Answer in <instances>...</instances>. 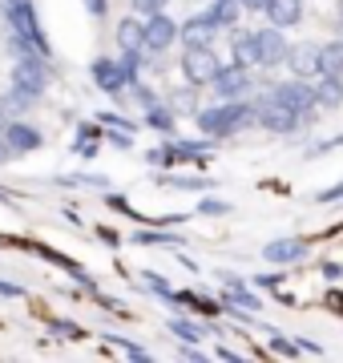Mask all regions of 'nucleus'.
I'll list each match as a JSON object with an SVG mask.
<instances>
[{"mask_svg":"<svg viewBox=\"0 0 343 363\" xmlns=\"http://www.w3.org/2000/svg\"><path fill=\"white\" fill-rule=\"evenodd\" d=\"M266 262H279V267H291V262H303L307 259V242L303 238H275L263 247Z\"/></svg>","mask_w":343,"mask_h":363,"instance_id":"4468645a","label":"nucleus"},{"mask_svg":"<svg viewBox=\"0 0 343 363\" xmlns=\"http://www.w3.org/2000/svg\"><path fill=\"white\" fill-rule=\"evenodd\" d=\"M339 37H343V0H339Z\"/></svg>","mask_w":343,"mask_h":363,"instance_id":"603ef678","label":"nucleus"},{"mask_svg":"<svg viewBox=\"0 0 343 363\" xmlns=\"http://www.w3.org/2000/svg\"><path fill=\"white\" fill-rule=\"evenodd\" d=\"M81 4H85V13L97 16V21H101V16H106V9H109V0H81Z\"/></svg>","mask_w":343,"mask_h":363,"instance_id":"79ce46f5","label":"nucleus"},{"mask_svg":"<svg viewBox=\"0 0 343 363\" xmlns=\"http://www.w3.org/2000/svg\"><path fill=\"white\" fill-rule=\"evenodd\" d=\"M145 125H150L154 133H166V138H170L174 133V109L162 105V101H154L150 109H145Z\"/></svg>","mask_w":343,"mask_h":363,"instance_id":"4be33fe9","label":"nucleus"},{"mask_svg":"<svg viewBox=\"0 0 343 363\" xmlns=\"http://www.w3.org/2000/svg\"><path fill=\"white\" fill-rule=\"evenodd\" d=\"M194 93H198L194 85H182V89L170 93V101H166V105H170L174 113H198V109H194Z\"/></svg>","mask_w":343,"mask_h":363,"instance_id":"393cba45","label":"nucleus"},{"mask_svg":"<svg viewBox=\"0 0 343 363\" xmlns=\"http://www.w3.org/2000/svg\"><path fill=\"white\" fill-rule=\"evenodd\" d=\"M271 351H275V355H291V359H295V351H299V343H295V339H287V335H271Z\"/></svg>","mask_w":343,"mask_h":363,"instance_id":"2f4dec72","label":"nucleus"},{"mask_svg":"<svg viewBox=\"0 0 343 363\" xmlns=\"http://www.w3.org/2000/svg\"><path fill=\"white\" fill-rule=\"evenodd\" d=\"M150 166H162V169H170V166H178V150H174V142L170 145H162V150H150Z\"/></svg>","mask_w":343,"mask_h":363,"instance_id":"cd10ccee","label":"nucleus"},{"mask_svg":"<svg viewBox=\"0 0 343 363\" xmlns=\"http://www.w3.org/2000/svg\"><path fill=\"white\" fill-rule=\"evenodd\" d=\"M130 242L133 247H182L186 238L182 234H170V230H133Z\"/></svg>","mask_w":343,"mask_h":363,"instance_id":"aec40b11","label":"nucleus"},{"mask_svg":"<svg viewBox=\"0 0 343 363\" xmlns=\"http://www.w3.org/2000/svg\"><path fill=\"white\" fill-rule=\"evenodd\" d=\"M182 359H198V363H202V359H206V355H202L198 347H190V343H186V347H182Z\"/></svg>","mask_w":343,"mask_h":363,"instance_id":"c03bdc74","label":"nucleus"},{"mask_svg":"<svg viewBox=\"0 0 343 363\" xmlns=\"http://www.w3.org/2000/svg\"><path fill=\"white\" fill-rule=\"evenodd\" d=\"M339 198H343V182H339V186H331V190H319L315 202L323 206V202H339Z\"/></svg>","mask_w":343,"mask_h":363,"instance_id":"a19ab883","label":"nucleus"},{"mask_svg":"<svg viewBox=\"0 0 343 363\" xmlns=\"http://www.w3.org/2000/svg\"><path fill=\"white\" fill-rule=\"evenodd\" d=\"M170 331L182 343H198L202 335H206V327H198V323H190V319H170Z\"/></svg>","mask_w":343,"mask_h":363,"instance_id":"a878e982","label":"nucleus"},{"mask_svg":"<svg viewBox=\"0 0 343 363\" xmlns=\"http://www.w3.org/2000/svg\"><path fill=\"white\" fill-rule=\"evenodd\" d=\"M53 85V65H49V57H40V52H28V57H16L13 61V89L28 93L33 101H40L45 93Z\"/></svg>","mask_w":343,"mask_h":363,"instance_id":"f03ea898","label":"nucleus"},{"mask_svg":"<svg viewBox=\"0 0 343 363\" xmlns=\"http://www.w3.org/2000/svg\"><path fill=\"white\" fill-rule=\"evenodd\" d=\"M106 142L113 145V150H133V133H130V130H113V125H109Z\"/></svg>","mask_w":343,"mask_h":363,"instance_id":"72a5a7b5","label":"nucleus"},{"mask_svg":"<svg viewBox=\"0 0 343 363\" xmlns=\"http://www.w3.org/2000/svg\"><path fill=\"white\" fill-rule=\"evenodd\" d=\"M323 274L327 279H339V262H323Z\"/></svg>","mask_w":343,"mask_h":363,"instance_id":"de8ad7c7","label":"nucleus"},{"mask_svg":"<svg viewBox=\"0 0 343 363\" xmlns=\"http://www.w3.org/2000/svg\"><path fill=\"white\" fill-rule=\"evenodd\" d=\"M235 65L259 69V49H254V33H235Z\"/></svg>","mask_w":343,"mask_h":363,"instance_id":"5701e85b","label":"nucleus"},{"mask_svg":"<svg viewBox=\"0 0 343 363\" xmlns=\"http://www.w3.org/2000/svg\"><path fill=\"white\" fill-rule=\"evenodd\" d=\"M28 105H33V97L21 93V89H9L4 97H0V109H4V113H25Z\"/></svg>","mask_w":343,"mask_h":363,"instance_id":"bb28decb","label":"nucleus"},{"mask_svg":"<svg viewBox=\"0 0 343 363\" xmlns=\"http://www.w3.org/2000/svg\"><path fill=\"white\" fill-rule=\"evenodd\" d=\"M238 4H247L251 13H263V9H266V0H238Z\"/></svg>","mask_w":343,"mask_h":363,"instance_id":"49530a36","label":"nucleus"},{"mask_svg":"<svg viewBox=\"0 0 343 363\" xmlns=\"http://www.w3.org/2000/svg\"><path fill=\"white\" fill-rule=\"evenodd\" d=\"M170 0H130V9L133 13H142V16H150V13H162Z\"/></svg>","mask_w":343,"mask_h":363,"instance_id":"4c0bfd02","label":"nucleus"},{"mask_svg":"<svg viewBox=\"0 0 343 363\" xmlns=\"http://www.w3.org/2000/svg\"><path fill=\"white\" fill-rule=\"evenodd\" d=\"M206 16H210L218 28H235V21H238V0H214L210 9H206Z\"/></svg>","mask_w":343,"mask_h":363,"instance_id":"b1692460","label":"nucleus"},{"mask_svg":"<svg viewBox=\"0 0 343 363\" xmlns=\"http://www.w3.org/2000/svg\"><path fill=\"white\" fill-rule=\"evenodd\" d=\"M4 142H9L13 154H33V150H40L45 133H40L37 125L21 121V117H9V125H4Z\"/></svg>","mask_w":343,"mask_h":363,"instance_id":"f8f14e48","label":"nucleus"},{"mask_svg":"<svg viewBox=\"0 0 343 363\" xmlns=\"http://www.w3.org/2000/svg\"><path fill=\"white\" fill-rule=\"evenodd\" d=\"M194 210H198V214H206V218H223V214H230L235 206H230V202H223V198H202Z\"/></svg>","mask_w":343,"mask_h":363,"instance_id":"c85d7f7f","label":"nucleus"},{"mask_svg":"<svg viewBox=\"0 0 343 363\" xmlns=\"http://www.w3.org/2000/svg\"><path fill=\"white\" fill-rule=\"evenodd\" d=\"M223 307H226V311H259V307H263V298L251 295L247 283H242V286H223Z\"/></svg>","mask_w":343,"mask_h":363,"instance_id":"f3484780","label":"nucleus"},{"mask_svg":"<svg viewBox=\"0 0 343 363\" xmlns=\"http://www.w3.org/2000/svg\"><path fill=\"white\" fill-rule=\"evenodd\" d=\"M251 85L254 81H251V69L247 65H223L210 81V89L218 93V101H238V97H247Z\"/></svg>","mask_w":343,"mask_h":363,"instance_id":"1a4fd4ad","label":"nucleus"},{"mask_svg":"<svg viewBox=\"0 0 343 363\" xmlns=\"http://www.w3.org/2000/svg\"><path fill=\"white\" fill-rule=\"evenodd\" d=\"M4 125H9V113H4V109H0V133H4Z\"/></svg>","mask_w":343,"mask_h":363,"instance_id":"3c124183","label":"nucleus"},{"mask_svg":"<svg viewBox=\"0 0 343 363\" xmlns=\"http://www.w3.org/2000/svg\"><path fill=\"white\" fill-rule=\"evenodd\" d=\"M266 101L287 105V109H295V113H303V121H311V117H315V109H319V105H315V89H311L303 77L271 85V89H266Z\"/></svg>","mask_w":343,"mask_h":363,"instance_id":"20e7f679","label":"nucleus"},{"mask_svg":"<svg viewBox=\"0 0 343 363\" xmlns=\"http://www.w3.org/2000/svg\"><path fill=\"white\" fill-rule=\"evenodd\" d=\"M89 77H93V85H97L101 93L121 97V93L137 81V69H125L121 61H113V57H97V61L89 65Z\"/></svg>","mask_w":343,"mask_h":363,"instance_id":"39448f33","label":"nucleus"},{"mask_svg":"<svg viewBox=\"0 0 343 363\" xmlns=\"http://www.w3.org/2000/svg\"><path fill=\"white\" fill-rule=\"evenodd\" d=\"M106 206H109V210H118L121 218H137V210H133L121 194H106Z\"/></svg>","mask_w":343,"mask_h":363,"instance_id":"c9c22d12","label":"nucleus"},{"mask_svg":"<svg viewBox=\"0 0 343 363\" xmlns=\"http://www.w3.org/2000/svg\"><path fill=\"white\" fill-rule=\"evenodd\" d=\"M174 40H178V21L166 16V9L162 13H150V21H145V52L158 57V52L174 49Z\"/></svg>","mask_w":343,"mask_h":363,"instance_id":"9d476101","label":"nucleus"},{"mask_svg":"<svg viewBox=\"0 0 343 363\" xmlns=\"http://www.w3.org/2000/svg\"><path fill=\"white\" fill-rule=\"evenodd\" d=\"M97 234H101V238H106V242H109V247H118V234H113V230H109V226H97Z\"/></svg>","mask_w":343,"mask_h":363,"instance_id":"a18cd8bd","label":"nucleus"},{"mask_svg":"<svg viewBox=\"0 0 343 363\" xmlns=\"http://www.w3.org/2000/svg\"><path fill=\"white\" fill-rule=\"evenodd\" d=\"M97 121H101V125H113V130H137V121H130V117H121V113H113V109H101V113H97Z\"/></svg>","mask_w":343,"mask_h":363,"instance_id":"c756f323","label":"nucleus"},{"mask_svg":"<svg viewBox=\"0 0 343 363\" xmlns=\"http://www.w3.org/2000/svg\"><path fill=\"white\" fill-rule=\"evenodd\" d=\"M0 295H4V298H21L25 291H21L16 283H4V279H0Z\"/></svg>","mask_w":343,"mask_h":363,"instance_id":"37998d69","label":"nucleus"},{"mask_svg":"<svg viewBox=\"0 0 343 363\" xmlns=\"http://www.w3.org/2000/svg\"><path fill=\"white\" fill-rule=\"evenodd\" d=\"M166 186H174V190H210L214 178H166Z\"/></svg>","mask_w":343,"mask_h":363,"instance_id":"7c9ffc66","label":"nucleus"},{"mask_svg":"<svg viewBox=\"0 0 343 363\" xmlns=\"http://www.w3.org/2000/svg\"><path fill=\"white\" fill-rule=\"evenodd\" d=\"M254 49H259V69H279L287 65L291 40L283 37V28L266 25V28H254Z\"/></svg>","mask_w":343,"mask_h":363,"instance_id":"6e6552de","label":"nucleus"},{"mask_svg":"<svg viewBox=\"0 0 343 363\" xmlns=\"http://www.w3.org/2000/svg\"><path fill=\"white\" fill-rule=\"evenodd\" d=\"M142 279H145V286H150L154 295H170V283H166L158 271H142Z\"/></svg>","mask_w":343,"mask_h":363,"instance_id":"e433bc0d","label":"nucleus"},{"mask_svg":"<svg viewBox=\"0 0 343 363\" xmlns=\"http://www.w3.org/2000/svg\"><path fill=\"white\" fill-rule=\"evenodd\" d=\"M218 33L223 28L214 25L206 13H198V16H186L182 25H178V40H182L186 49H198V45H214L218 40Z\"/></svg>","mask_w":343,"mask_h":363,"instance_id":"9b49d317","label":"nucleus"},{"mask_svg":"<svg viewBox=\"0 0 343 363\" xmlns=\"http://www.w3.org/2000/svg\"><path fill=\"white\" fill-rule=\"evenodd\" d=\"M283 279H287V274H254L251 283L254 286H271V291H275V286H283Z\"/></svg>","mask_w":343,"mask_h":363,"instance_id":"ea45409f","label":"nucleus"},{"mask_svg":"<svg viewBox=\"0 0 343 363\" xmlns=\"http://www.w3.org/2000/svg\"><path fill=\"white\" fill-rule=\"evenodd\" d=\"M4 157H13V150H9V142H4V133H0V162Z\"/></svg>","mask_w":343,"mask_h":363,"instance_id":"8fccbe9b","label":"nucleus"},{"mask_svg":"<svg viewBox=\"0 0 343 363\" xmlns=\"http://www.w3.org/2000/svg\"><path fill=\"white\" fill-rule=\"evenodd\" d=\"M311 89H315V105H323V109H339L343 105V77H335V73H319Z\"/></svg>","mask_w":343,"mask_h":363,"instance_id":"dca6fc26","label":"nucleus"},{"mask_svg":"<svg viewBox=\"0 0 343 363\" xmlns=\"http://www.w3.org/2000/svg\"><path fill=\"white\" fill-rule=\"evenodd\" d=\"M194 125H198L206 138L223 142V138H235V133L251 130L254 105H247L242 97H238V101H218V105H210V109H198V113H194Z\"/></svg>","mask_w":343,"mask_h":363,"instance_id":"f257e3e1","label":"nucleus"},{"mask_svg":"<svg viewBox=\"0 0 343 363\" xmlns=\"http://www.w3.org/2000/svg\"><path fill=\"white\" fill-rule=\"evenodd\" d=\"M130 97H133L137 105H142V109H150V105L158 101V97H154V89H145L142 81H133V85H130Z\"/></svg>","mask_w":343,"mask_h":363,"instance_id":"f704fd0d","label":"nucleus"},{"mask_svg":"<svg viewBox=\"0 0 343 363\" xmlns=\"http://www.w3.org/2000/svg\"><path fill=\"white\" fill-rule=\"evenodd\" d=\"M287 69L295 73V77H319V45L315 40H299V45H291L287 49Z\"/></svg>","mask_w":343,"mask_h":363,"instance_id":"ddd939ff","label":"nucleus"},{"mask_svg":"<svg viewBox=\"0 0 343 363\" xmlns=\"http://www.w3.org/2000/svg\"><path fill=\"white\" fill-rule=\"evenodd\" d=\"M101 339H109V343H118L121 351H130V359H150V351H145V347H137V343H130V339H121V335H101Z\"/></svg>","mask_w":343,"mask_h":363,"instance_id":"473e14b6","label":"nucleus"},{"mask_svg":"<svg viewBox=\"0 0 343 363\" xmlns=\"http://www.w3.org/2000/svg\"><path fill=\"white\" fill-rule=\"evenodd\" d=\"M101 142H106V133H101V125H77V142H73V154L89 162V157H97Z\"/></svg>","mask_w":343,"mask_h":363,"instance_id":"a211bd4d","label":"nucleus"},{"mask_svg":"<svg viewBox=\"0 0 343 363\" xmlns=\"http://www.w3.org/2000/svg\"><path fill=\"white\" fill-rule=\"evenodd\" d=\"M299 347H303V351H311V355H319V351H323L319 343H311V339H299Z\"/></svg>","mask_w":343,"mask_h":363,"instance_id":"09e8293b","label":"nucleus"},{"mask_svg":"<svg viewBox=\"0 0 343 363\" xmlns=\"http://www.w3.org/2000/svg\"><path fill=\"white\" fill-rule=\"evenodd\" d=\"M254 125H263L266 133H279V138H291V133H299L307 125L303 113H295L287 105H275V101H259L254 105Z\"/></svg>","mask_w":343,"mask_h":363,"instance_id":"423d86ee","label":"nucleus"},{"mask_svg":"<svg viewBox=\"0 0 343 363\" xmlns=\"http://www.w3.org/2000/svg\"><path fill=\"white\" fill-rule=\"evenodd\" d=\"M49 335L65 343V339H81V327L77 323H53V327H49Z\"/></svg>","mask_w":343,"mask_h":363,"instance_id":"58836bf2","label":"nucleus"},{"mask_svg":"<svg viewBox=\"0 0 343 363\" xmlns=\"http://www.w3.org/2000/svg\"><path fill=\"white\" fill-rule=\"evenodd\" d=\"M0 13H4V25L13 28V33H21V37H28L33 45H37L40 57H53V45H49L45 28H40V21H37V4H33V0H16V4L0 0Z\"/></svg>","mask_w":343,"mask_h":363,"instance_id":"7ed1b4c3","label":"nucleus"},{"mask_svg":"<svg viewBox=\"0 0 343 363\" xmlns=\"http://www.w3.org/2000/svg\"><path fill=\"white\" fill-rule=\"evenodd\" d=\"M335 145H343V133H339V138H331V150H335Z\"/></svg>","mask_w":343,"mask_h":363,"instance_id":"864d4df0","label":"nucleus"},{"mask_svg":"<svg viewBox=\"0 0 343 363\" xmlns=\"http://www.w3.org/2000/svg\"><path fill=\"white\" fill-rule=\"evenodd\" d=\"M218 69H223V61L214 57V45H198V49L182 52V77H186V85H194V89L210 85Z\"/></svg>","mask_w":343,"mask_h":363,"instance_id":"0eeeda50","label":"nucleus"},{"mask_svg":"<svg viewBox=\"0 0 343 363\" xmlns=\"http://www.w3.org/2000/svg\"><path fill=\"white\" fill-rule=\"evenodd\" d=\"M118 49L125 52V49H142L145 52V25L137 21V16H125L118 25Z\"/></svg>","mask_w":343,"mask_h":363,"instance_id":"6ab92c4d","label":"nucleus"},{"mask_svg":"<svg viewBox=\"0 0 343 363\" xmlns=\"http://www.w3.org/2000/svg\"><path fill=\"white\" fill-rule=\"evenodd\" d=\"M263 16L275 28H291V25H299V21H303V0H266Z\"/></svg>","mask_w":343,"mask_h":363,"instance_id":"2eb2a0df","label":"nucleus"},{"mask_svg":"<svg viewBox=\"0 0 343 363\" xmlns=\"http://www.w3.org/2000/svg\"><path fill=\"white\" fill-rule=\"evenodd\" d=\"M319 73H335V77H343V37L319 45Z\"/></svg>","mask_w":343,"mask_h":363,"instance_id":"412c9836","label":"nucleus"},{"mask_svg":"<svg viewBox=\"0 0 343 363\" xmlns=\"http://www.w3.org/2000/svg\"><path fill=\"white\" fill-rule=\"evenodd\" d=\"M9 4H16V0H9Z\"/></svg>","mask_w":343,"mask_h":363,"instance_id":"5fc2aeb1","label":"nucleus"}]
</instances>
